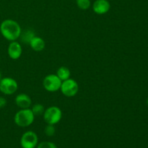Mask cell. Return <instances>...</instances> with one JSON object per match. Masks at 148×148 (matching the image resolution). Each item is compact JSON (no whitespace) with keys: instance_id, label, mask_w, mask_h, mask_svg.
Returning a JSON list of instances; mask_svg holds the SVG:
<instances>
[{"instance_id":"obj_4","label":"cell","mask_w":148,"mask_h":148,"mask_svg":"<svg viewBox=\"0 0 148 148\" xmlns=\"http://www.w3.org/2000/svg\"><path fill=\"white\" fill-rule=\"evenodd\" d=\"M59 90L64 96L72 98L75 96L79 91V85L76 80L72 78L62 81Z\"/></svg>"},{"instance_id":"obj_11","label":"cell","mask_w":148,"mask_h":148,"mask_svg":"<svg viewBox=\"0 0 148 148\" xmlns=\"http://www.w3.org/2000/svg\"><path fill=\"white\" fill-rule=\"evenodd\" d=\"M29 45H30L32 50H33L36 52L42 51L44 50L45 47H46L45 40L41 37H39V36H36L33 38V39L30 42Z\"/></svg>"},{"instance_id":"obj_15","label":"cell","mask_w":148,"mask_h":148,"mask_svg":"<svg viewBox=\"0 0 148 148\" xmlns=\"http://www.w3.org/2000/svg\"><path fill=\"white\" fill-rule=\"evenodd\" d=\"M76 4L78 8L82 10H87L90 7V0H76Z\"/></svg>"},{"instance_id":"obj_9","label":"cell","mask_w":148,"mask_h":148,"mask_svg":"<svg viewBox=\"0 0 148 148\" xmlns=\"http://www.w3.org/2000/svg\"><path fill=\"white\" fill-rule=\"evenodd\" d=\"M111 4L108 0H95L92 4V10L97 14H104L108 12Z\"/></svg>"},{"instance_id":"obj_16","label":"cell","mask_w":148,"mask_h":148,"mask_svg":"<svg viewBox=\"0 0 148 148\" xmlns=\"http://www.w3.org/2000/svg\"><path fill=\"white\" fill-rule=\"evenodd\" d=\"M44 133L48 137H52L56 133V128L53 124H47L44 129Z\"/></svg>"},{"instance_id":"obj_1","label":"cell","mask_w":148,"mask_h":148,"mask_svg":"<svg viewBox=\"0 0 148 148\" xmlns=\"http://www.w3.org/2000/svg\"><path fill=\"white\" fill-rule=\"evenodd\" d=\"M0 33L9 41H14L20 38L22 28L17 21L7 19L3 20L0 25Z\"/></svg>"},{"instance_id":"obj_2","label":"cell","mask_w":148,"mask_h":148,"mask_svg":"<svg viewBox=\"0 0 148 148\" xmlns=\"http://www.w3.org/2000/svg\"><path fill=\"white\" fill-rule=\"evenodd\" d=\"M34 114L30 108L20 109L14 116V121L17 126L20 127H27L31 125L35 119Z\"/></svg>"},{"instance_id":"obj_14","label":"cell","mask_w":148,"mask_h":148,"mask_svg":"<svg viewBox=\"0 0 148 148\" xmlns=\"http://www.w3.org/2000/svg\"><path fill=\"white\" fill-rule=\"evenodd\" d=\"M32 112L34 114L35 116H43L44 114L45 108L42 104L40 103H35L31 106L30 107Z\"/></svg>"},{"instance_id":"obj_10","label":"cell","mask_w":148,"mask_h":148,"mask_svg":"<svg viewBox=\"0 0 148 148\" xmlns=\"http://www.w3.org/2000/svg\"><path fill=\"white\" fill-rule=\"evenodd\" d=\"M14 102L17 106L20 109L30 108L32 106V100L28 95L25 93H20L15 97Z\"/></svg>"},{"instance_id":"obj_13","label":"cell","mask_w":148,"mask_h":148,"mask_svg":"<svg viewBox=\"0 0 148 148\" xmlns=\"http://www.w3.org/2000/svg\"><path fill=\"white\" fill-rule=\"evenodd\" d=\"M34 31L31 30H26L25 31H22L21 35H20V38H21V40L24 43H30L31 40L33 37H35Z\"/></svg>"},{"instance_id":"obj_18","label":"cell","mask_w":148,"mask_h":148,"mask_svg":"<svg viewBox=\"0 0 148 148\" xmlns=\"http://www.w3.org/2000/svg\"><path fill=\"white\" fill-rule=\"evenodd\" d=\"M7 100L4 97L0 96V108H3L7 105Z\"/></svg>"},{"instance_id":"obj_8","label":"cell","mask_w":148,"mask_h":148,"mask_svg":"<svg viewBox=\"0 0 148 148\" xmlns=\"http://www.w3.org/2000/svg\"><path fill=\"white\" fill-rule=\"evenodd\" d=\"M7 53H8L9 57L13 60H17L20 59L23 53L22 45L17 40L11 41L7 48Z\"/></svg>"},{"instance_id":"obj_17","label":"cell","mask_w":148,"mask_h":148,"mask_svg":"<svg viewBox=\"0 0 148 148\" xmlns=\"http://www.w3.org/2000/svg\"><path fill=\"white\" fill-rule=\"evenodd\" d=\"M37 148H57L56 145L51 142H42L37 145Z\"/></svg>"},{"instance_id":"obj_20","label":"cell","mask_w":148,"mask_h":148,"mask_svg":"<svg viewBox=\"0 0 148 148\" xmlns=\"http://www.w3.org/2000/svg\"><path fill=\"white\" fill-rule=\"evenodd\" d=\"M147 106H148V98H147Z\"/></svg>"},{"instance_id":"obj_3","label":"cell","mask_w":148,"mask_h":148,"mask_svg":"<svg viewBox=\"0 0 148 148\" xmlns=\"http://www.w3.org/2000/svg\"><path fill=\"white\" fill-rule=\"evenodd\" d=\"M43 117L47 124L55 125L62 119V111L58 106H53L45 109Z\"/></svg>"},{"instance_id":"obj_7","label":"cell","mask_w":148,"mask_h":148,"mask_svg":"<svg viewBox=\"0 0 148 148\" xmlns=\"http://www.w3.org/2000/svg\"><path fill=\"white\" fill-rule=\"evenodd\" d=\"M38 138L34 132L27 131L22 135L20 145L23 148H35L38 145Z\"/></svg>"},{"instance_id":"obj_12","label":"cell","mask_w":148,"mask_h":148,"mask_svg":"<svg viewBox=\"0 0 148 148\" xmlns=\"http://www.w3.org/2000/svg\"><path fill=\"white\" fill-rule=\"evenodd\" d=\"M56 75H57V77L61 79V80L64 81L66 80V79L70 78L71 72L67 66H62L57 69Z\"/></svg>"},{"instance_id":"obj_6","label":"cell","mask_w":148,"mask_h":148,"mask_svg":"<svg viewBox=\"0 0 148 148\" xmlns=\"http://www.w3.org/2000/svg\"><path fill=\"white\" fill-rule=\"evenodd\" d=\"M18 89L17 81L12 77H2L0 80V92L4 95H10L15 93Z\"/></svg>"},{"instance_id":"obj_19","label":"cell","mask_w":148,"mask_h":148,"mask_svg":"<svg viewBox=\"0 0 148 148\" xmlns=\"http://www.w3.org/2000/svg\"><path fill=\"white\" fill-rule=\"evenodd\" d=\"M1 79H2V73H1V72L0 71V80H1Z\"/></svg>"},{"instance_id":"obj_5","label":"cell","mask_w":148,"mask_h":148,"mask_svg":"<svg viewBox=\"0 0 148 148\" xmlns=\"http://www.w3.org/2000/svg\"><path fill=\"white\" fill-rule=\"evenodd\" d=\"M62 81L54 74H51L44 77L43 80V86L48 92H54L59 90Z\"/></svg>"}]
</instances>
